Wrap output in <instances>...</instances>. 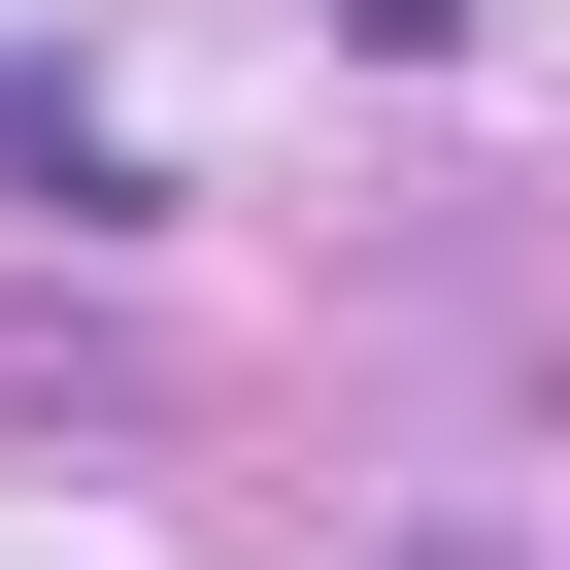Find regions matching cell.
<instances>
[{"label": "cell", "instance_id": "6da1fadb", "mask_svg": "<svg viewBox=\"0 0 570 570\" xmlns=\"http://www.w3.org/2000/svg\"><path fill=\"white\" fill-rule=\"evenodd\" d=\"M0 202H68V235H168V168H135L68 68H0Z\"/></svg>", "mask_w": 570, "mask_h": 570}, {"label": "cell", "instance_id": "7a4b0ae2", "mask_svg": "<svg viewBox=\"0 0 570 570\" xmlns=\"http://www.w3.org/2000/svg\"><path fill=\"white\" fill-rule=\"evenodd\" d=\"M403 570H503V537H403Z\"/></svg>", "mask_w": 570, "mask_h": 570}]
</instances>
